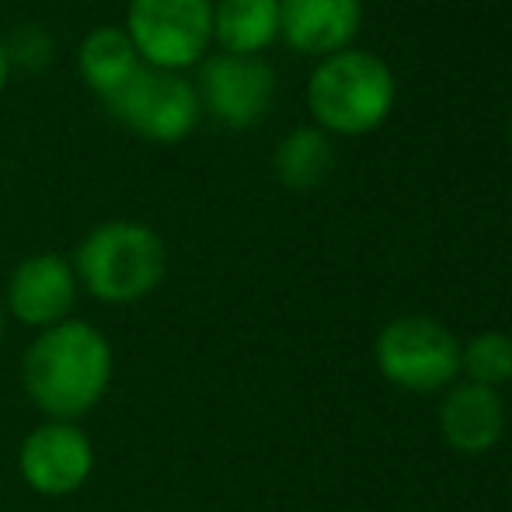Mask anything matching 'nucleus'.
<instances>
[{
	"label": "nucleus",
	"mask_w": 512,
	"mask_h": 512,
	"mask_svg": "<svg viewBox=\"0 0 512 512\" xmlns=\"http://www.w3.org/2000/svg\"><path fill=\"white\" fill-rule=\"evenodd\" d=\"M70 265L81 290L98 304L133 307L168 276V244L140 220H105L81 237Z\"/></svg>",
	"instance_id": "nucleus-2"
},
{
	"label": "nucleus",
	"mask_w": 512,
	"mask_h": 512,
	"mask_svg": "<svg viewBox=\"0 0 512 512\" xmlns=\"http://www.w3.org/2000/svg\"><path fill=\"white\" fill-rule=\"evenodd\" d=\"M279 39V0H213V42L220 53L258 56Z\"/></svg>",
	"instance_id": "nucleus-13"
},
{
	"label": "nucleus",
	"mask_w": 512,
	"mask_h": 512,
	"mask_svg": "<svg viewBox=\"0 0 512 512\" xmlns=\"http://www.w3.org/2000/svg\"><path fill=\"white\" fill-rule=\"evenodd\" d=\"M460 370H467L471 384L499 387L512 380V338L502 331H485L460 349Z\"/></svg>",
	"instance_id": "nucleus-15"
},
{
	"label": "nucleus",
	"mask_w": 512,
	"mask_h": 512,
	"mask_svg": "<svg viewBox=\"0 0 512 512\" xmlns=\"http://www.w3.org/2000/svg\"><path fill=\"white\" fill-rule=\"evenodd\" d=\"M196 95L203 112L227 129H248L265 119L276 98V70L262 56L213 53L199 63Z\"/></svg>",
	"instance_id": "nucleus-8"
},
{
	"label": "nucleus",
	"mask_w": 512,
	"mask_h": 512,
	"mask_svg": "<svg viewBox=\"0 0 512 512\" xmlns=\"http://www.w3.org/2000/svg\"><path fill=\"white\" fill-rule=\"evenodd\" d=\"M509 147H512V122H509Z\"/></svg>",
	"instance_id": "nucleus-19"
},
{
	"label": "nucleus",
	"mask_w": 512,
	"mask_h": 512,
	"mask_svg": "<svg viewBox=\"0 0 512 512\" xmlns=\"http://www.w3.org/2000/svg\"><path fill=\"white\" fill-rule=\"evenodd\" d=\"M115 349L98 324L67 317L35 331L21 356V387L42 418L81 422L112 391Z\"/></svg>",
	"instance_id": "nucleus-1"
},
{
	"label": "nucleus",
	"mask_w": 512,
	"mask_h": 512,
	"mask_svg": "<svg viewBox=\"0 0 512 512\" xmlns=\"http://www.w3.org/2000/svg\"><path fill=\"white\" fill-rule=\"evenodd\" d=\"M363 25V0H279V35L307 56L349 49Z\"/></svg>",
	"instance_id": "nucleus-10"
},
{
	"label": "nucleus",
	"mask_w": 512,
	"mask_h": 512,
	"mask_svg": "<svg viewBox=\"0 0 512 512\" xmlns=\"http://www.w3.org/2000/svg\"><path fill=\"white\" fill-rule=\"evenodd\" d=\"M77 293H81V283H77L70 258L56 255V251H39V255L21 258L11 269L0 304L18 324L46 331L74 317Z\"/></svg>",
	"instance_id": "nucleus-9"
},
{
	"label": "nucleus",
	"mask_w": 512,
	"mask_h": 512,
	"mask_svg": "<svg viewBox=\"0 0 512 512\" xmlns=\"http://www.w3.org/2000/svg\"><path fill=\"white\" fill-rule=\"evenodd\" d=\"M272 168L286 189L310 192L335 168V143L324 129L297 126L279 140L276 154H272Z\"/></svg>",
	"instance_id": "nucleus-14"
},
{
	"label": "nucleus",
	"mask_w": 512,
	"mask_h": 512,
	"mask_svg": "<svg viewBox=\"0 0 512 512\" xmlns=\"http://www.w3.org/2000/svg\"><path fill=\"white\" fill-rule=\"evenodd\" d=\"M95 460V439L81 422L42 418L18 443V474L28 492L42 495V499L77 495L95 474Z\"/></svg>",
	"instance_id": "nucleus-7"
},
{
	"label": "nucleus",
	"mask_w": 512,
	"mask_h": 512,
	"mask_svg": "<svg viewBox=\"0 0 512 512\" xmlns=\"http://www.w3.org/2000/svg\"><path fill=\"white\" fill-rule=\"evenodd\" d=\"M439 429H443L446 443L457 453L478 457V453H488L502 439L506 408H502V398L492 387L460 384L446 394L443 408H439Z\"/></svg>",
	"instance_id": "nucleus-11"
},
{
	"label": "nucleus",
	"mask_w": 512,
	"mask_h": 512,
	"mask_svg": "<svg viewBox=\"0 0 512 512\" xmlns=\"http://www.w3.org/2000/svg\"><path fill=\"white\" fill-rule=\"evenodd\" d=\"M140 67L143 60L136 56V46L129 42L126 28L119 25L91 28L77 46V74L102 102L119 95Z\"/></svg>",
	"instance_id": "nucleus-12"
},
{
	"label": "nucleus",
	"mask_w": 512,
	"mask_h": 512,
	"mask_svg": "<svg viewBox=\"0 0 512 512\" xmlns=\"http://www.w3.org/2000/svg\"><path fill=\"white\" fill-rule=\"evenodd\" d=\"M7 81H11V63H7V49H4V39H0V95H4Z\"/></svg>",
	"instance_id": "nucleus-17"
},
{
	"label": "nucleus",
	"mask_w": 512,
	"mask_h": 512,
	"mask_svg": "<svg viewBox=\"0 0 512 512\" xmlns=\"http://www.w3.org/2000/svg\"><path fill=\"white\" fill-rule=\"evenodd\" d=\"M7 49V63L11 70H25V74H42V70L53 63V35H49L46 25L39 21H25L18 25L11 35L4 39Z\"/></svg>",
	"instance_id": "nucleus-16"
},
{
	"label": "nucleus",
	"mask_w": 512,
	"mask_h": 512,
	"mask_svg": "<svg viewBox=\"0 0 512 512\" xmlns=\"http://www.w3.org/2000/svg\"><path fill=\"white\" fill-rule=\"evenodd\" d=\"M126 35L143 67H199L213 46V0H129Z\"/></svg>",
	"instance_id": "nucleus-4"
},
{
	"label": "nucleus",
	"mask_w": 512,
	"mask_h": 512,
	"mask_svg": "<svg viewBox=\"0 0 512 512\" xmlns=\"http://www.w3.org/2000/svg\"><path fill=\"white\" fill-rule=\"evenodd\" d=\"M4 331H7V310L0 304V342H4Z\"/></svg>",
	"instance_id": "nucleus-18"
},
{
	"label": "nucleus",
	"mask_w": 512,
	"mask_h": 512,
	"mask_svg": "<svg viewBox=\"0 0 512 512\" xmlns=\"http://www.w3.org/2000/svg\"><path fill=\"white\" fill-rule=\"evenodd\" d=\"M398 84L380 56L342 49L324 56L307 81V105L317 129L338 136H366L391 115Z\"/></svg>",
	"instance_id": "nucleus-3"
},
{
	"label": "nucleus",
	"mask_w": 512,
	"mask_h": 512,
	"mask_svg": "<svg viewBox=\"0 0 512 512\" xmlns=\"http://www.w3.org/2000/svg\"><path fill=\"white\" fill-rule=\"evenodd\" d=\"M108 112L140 140L150 143H182L185 136L196 133L199 105L196 84L175 70L140 67L133 81L105 102Z\"/></svg>",
	"instance_id": "nucleus-5"
},
{
	"label": "nucleus",
	"mask_w": 512,
	"mask_h": 512,
	"mask_svg": "<svg viewBox=\"0 0 512 512\" xmlns=\"http://www.w3.org/2000/svg\"><path fill=\"white\" fill-rule=\"evenodd\" d=\"M377 366L391 384L429 394L460 373V342L446 324L432 317H398L380 331Z\"/></svg>",
	"instance_id": "nucleus-6"
}]
</instances>
